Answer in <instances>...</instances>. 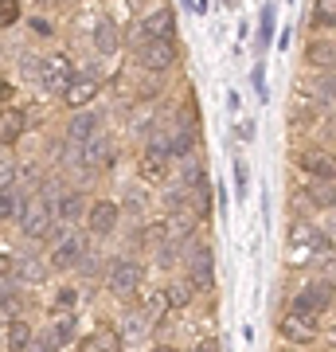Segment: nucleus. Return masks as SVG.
<instances>
[{"label": "nucleus", "instance_id": "obj_7", "mask_svg": "<svg viewBox=\"0 0 336 352\" xmlns=\"http://www.w3.org/2000/svg\"><path fill=\"white\" fill-rule=\"evenodd\" d=\"M199 223V212L196 208H188V204H180L168 219H164V231H168V243H184L192 239V231H196Z\"/></svg>", "mask_w": 336, "mask_h": 352}, {"label": "nucleus", "instance_id": "obj_9", "mask_svg": "<svg viewBox=\"0 0 336 352\" xmlns=\"http://www.w3.org/2000/svg\"><path fill=\"white\" fill-rule=\"evenodd\" d=\"M301 168L313 173L317 180H336V157L328 149H301Z\"/></svg>", "mask_w": 336, "mask_h": 352}, {"label": "nucleus", "instance_id": "obj_20", "mask_svg": "<svg viewBox=\"0 0 336 352\" xmlns=\"http://www.w3.org/2000/svg\"><path fill=\"white\" fill-rule=\"evenodd\" d=\"M51 208H55V215H59V219L75 223L78 215H82V196H78V192H63V196L51 204Z\"/></svg>", "mask_w": 336, "mask_h": 352}, {"label": "nucleus", "instance_id": "obj_5", "mask_svg": "<svg viewBox=\"0 0 336 352\" xmlns=\"http://www.w3.org/2000/svg\"><path fill=\"white\" fill-rule=\"evenodd\" d=\"M141 286V266L129 263V258H122V263L110 266V289L117 294V298H129V294H137Z\"/></svg>", "mask_w": 336, "mask_h": 352}, {"label": "nucleus", "instance_id": "obj_4", "mask_svg": "<svg viewBox=\"0 0 336 352\" xmlns=\"http://www.w3.org/2000/svg\"><path fill=\"white\" fill-rule=\"evenodd\" d=\"M328 302H333V286L328 282H317V286H305L293 298V314L313 317V314H321V309H328Z\"/></svg>", "mask_w": 336, "mask_h": 352}, {"label": "nucleus", "instance_id": "obj_24", "mask_svg": "<svg viewBox=\"0 0 336 352\" xmlns=\"http://www.w3.org/2000/svg\"><path fill=\"white\" fill-rule=\"evenodd\" d=\"M309 98L317 102H336V78L333 75H317L309 82Z\"/></svg>", "mask_w": 336, "mask_h": 352}, {"label": "nucleus", "instance_id": "obj_13", "mask_svg": "<svg viewBox=\"0 0 336 352\" xmlns=\"http://www.w3.org/2000/svg\"><path fill=\"white\" fill-rule=\"evenodd\" d=\"M289 247H293V251L301 247V251H309V254H324V239L313 231L309 223H293L289 227Z\"/></svg>", "mask_w": 336, "mask_h": 352}, {"label": "nucleus", "instance_id": "obj_28", "mask_svg": "<svg viewBox=\"0 0 336 352\" xmlns=\"http://www.w3.org/2000/svg\"><path fill=\"white\" fill-rule=\"evenodd\" d=\"M0 215H4V219H16V215H24V208L16 204L12 188H4V192H0Z\"/></svg>", "mask_w": 336, "mask_h": 352}, {"label": "nucleus", "instance_id": "obj_22", "mask_svg": "<svg viewBox=\"0 0 336 352\" xmlns=\"http://www.w3.org/2000/svg\"><path fill=\"white\" fill-rule=\"evenodd\" d=\"M94 129H98V118H94V113H78L75 122H71V129H67V138L82 145V141L94 138Z\"/></svg>", "mask_w": 336, "mask_h": 352}, {"label": "nucleus", "instance_id": "obj_33", "mask_svg": "<svg viewBox=\"0 0 336 352\" xmlns=\"http://www.w3.org/2000/svg\"><path fill=\"white\" fill-rule=\"evenodd\" d=\"M270 28H274V8H266V12H262V43L270 39Z\"/></svg>", "mask_w": 336, "mask_h": 352}, {"label": "nucleus", "instance_id": "obj_31", "mask_svg": "<svg viewBox=\"0 0 336 352\" xmlns=\"http://www.w3.org/2000/svg\"><path fill=\"white\" fill-rule=\"evenodd\" d=\"M141 239H145V243H161V239H168V231H164V223H153V227L141 231Z\"/></svg>", "mask_w": 336, "mask_h": 352}, {"label": "nucleus", "instance_id": "obj_30", "mask_svg": "<svg viewBox=\"0 0 336 352\" xmlns=\"http://www.w3.org/2000/svg\"><path fill=\"white\" fill-rule=\"evenodd\" d=\"M16 16H20V4H16V0H0V24L12 28V24H16Z\"/></svg>", "mask_w": 336, "mask_h": 352}, {"label": "nucleus", "instance_id": "obj_29", "mask_svg": "<svg viewBox=\"0 0 336 352\" xmlns=\"http://www.w3.org/2000/svg\"><path fill=\"white\" fill-rule=\"evenodd\" d=\"M317 24L336 28V0H317Z\"/></svg>", "mask_w": 336, "mask_h": 352}, {"label": "nucleus", "instance_id": "obj_15", "mask_svg": "<svg viewBox=\"0 0 336 352\" xmlns=\"http://www.w3.org/2000/svg\"><path fill=\"white\" fill-rule=\"evenodd\" d=\"M164 176H168V157H164V153H153V149L141 153V180L161 184Z\"/></svg>", "mask_w": 336, "mask_h": 352}, {"label": "nucleus", "instance_id": "obj_32", "mask_svg": "<svg viewBox=\"0 0 336 352\" xmlns=\"http://www.w3.org/2000/svg\"><path fill=\"white\" fill-rule=\"evenodd\" d=\"M55 333H59V340H71V337H75V321H71V317H63Z\"/></svg>", "mask_w": 336, "mask_h": 352}, {"label": "nucleus", "instance_id": "obj_25", "mask_svg": "<svg viewBox=\"0 0 336 352\" xmlns=\"http://www.w3.org/2000/svg\"><path fill=\"white\" fill-rule=\"evenodd\" d=\"M16 274L24 278V282H43V278H47V266L39 263V258H20Z\"/></svg>", "mask_w": 336, "mask_h": 352}, {"label": "nucleus", "instance_id": "obj_18", "mask_svg": "<svg viewBox=\"0 0 336 352\" xmlns=\"http://www.w3.org/2000/svg\"><path fill=\"white\" fill-rule=\"evenodd\" d=\"M94 94H98V82H94V78H78L75 87L63 94V102H67L71 110H78V106H87V102L94 98Z\"/></svg>", "mask_w": 336, "mask_h": 352}, {"label": "nucleus", "instance_id": "obj_36", "mask_svg": "<svg viewBox=\"0 0 336 352\" xmlns=\"http://www.w3.org/2000/svg\"><path fill=\"white\" fill-rule=\"evenodd\" d=\"M328 286H333V289H336V263H333V266H328Z\"/></svg>", "mask_w": 336, "mask_h": 352}, {"label": "nucleus", "instance_id": "obj_8", "mask_svg": "<svg viewBox=\"0 0 336 352\" xmlns=\"http://www.w3.org/2000/svg\"><path fill=\"white\" fill-rule=\"evenodd\" d=\"M188 282L196 289H208L215 282V266H212V251L208 247H196L188 254Z\"/></svg>", "mask_w": 336, "mask_h": 352}, {"label": "nucleus", "instance_id": "obj_21", "mask_svg": "<svg viewBox=\"0 0 336 352\" xmlns=\"http://www.w3.org/2000/svg\"><path fill=\"white\" fill-rule=\"evenodd\" d=\"M94 47L102 55H113L117 51V28H113V20H98V28H94Z\"/></svg>", "mask_w": 336, "mask_h": 352}, {"label": "nucleus", "instance_id": "obj_6", "mask_svg": "<svg viewBox=\"0 0 336 352\" xmlns=\"http://www.w3.org/2000/svg\"><path fill=\"white\" fill-rule=\"evenodd\" d=\"M278 329H282V337L293 340V344H309V340H317V321L305 317V314H293V309L278 321Z\"/></svg>", "mask_w": 336, "mask_h": 352}, {"label": "nucleus", "instance_id": "obj_23", "mask_svg": "<svg viewBox=\"0 0 336 352\" xmlns=\"http://www.w3.org/2000/svg\"><path fill=\"white\" fill-rule=\"evenodd\" d=\"M164 294H168V305H172V309H184V305L196 298V286H192V282H184V278H176Z\"/></svg>", "mask_w": 336, "mask_h": 352}, {"label": "nucleus", "instance_id": "obj_10", "mask_svg": "<svg viewBox=\"0 0 336 352\" xmlns=\"http://www.w3.org/2000/svg\"><path fill=\"white\" fill-rule=\"evenodd\" d=\"M82 251H87V239L75 235V231H67V235H59V243H55L51 263H55V266H75L78 258H82Z\"/></svg>", "mask_w": 336, "mask_h": 352}, {"label": "nucleus", "instance_id": "obj_26", "mask_svg": "<svg viewBox=\"0 0 336 352\" xmlns=\"http://www.w3.org/2000/svg\"><path fill=\"white\" fill-rule=\"evenodd\" d=\"M8 344H16V349L24 352L27 344H32V329H27L24 321H8Z\"/></svg>", "mask_w": 336, "mask_h": 352}, {"label": "nucleus", "instance_id": "obj_12", "mask_svg": "<svg viewBox=\"0 0 336 352\" xmlns=\"http://www.w3.org/2000/svg\"><path fill=\"white\" fill-rule=\"evenodd\" d=\"M82 161H87V168H106V164H113V145H110V138L94 133V138L87 141V149H82Z\"/></svg>", "mask_w": 336, "mask_h": 352}, {"label": "nucleus", "instance_id": "obj_16", "mask_svg": "<svg viewBox=\"0 0 336 352\" xmlns=\"http://www.w3.org/2000/svg\"><path fill=\"white\" fill-rule=\"evenodd\" d=\"M82 352H122V333L117 329H98L82 340Z\"/></svg>", "mask_w": 336, "mask_h": 352}, {"label": "nucleus", "instance_id": "obj_1", "mask_svg": "<svg viewBox=\"0 0 336 352\" xmlns=\"http://www.w3.org/2000/svg\"><path fill=\"white\" fill-rule=\"evenodd\" d=\"M51 219H55V208H47L43 196H32V200L24 204L20 227H24V235H32V239H47L51 235Z\"/></svg>", "mask_w": 336, "mask_h": 352}, {"label": "nucleus", "instance_id": "obj_14", "mask_svg": "<svg viewBox=\"0 0 336 352\" xmlns=\"http://www.w3.org/2000/svg\"><path fill=\"white\" fill-rule=\"evenodd\" d=\"M305 59L313 67H321V71H336V39H313Z\"/></svg>", "mask_w": 336, "mask_h": 352}, {"label": "nucleus", "instance_id": "obj_34", "mask_svg": "<svg viewBox=\"0 0 336 352\" xmlns=\"http://www.w3.org/2000/svg\"><path fill=\"white\" fill-rule=\"evenodd\" d=\"M24 352H51V340H32Z\"/></svg>", "mask_w": 336, "mask_h": 352}, {"label": "nucleus", "instance_id": "obj_37", "mask_svg": "<svg viewBox=\"0 0 336 352\" xmlns=\"http://www.w3.org/2000/svg\"><path fill=\"white\" fill-rule=\"evenodd\" d=\"M157 352H176V349H157Z\"/></svg>", "mask_w": 336, "mask_h": 352}, {"label": "nucleus", "instance_id": "obj_17", "mask_svg": "<svg viewBox=\"0 0 336 352\" xmlns=\"http://www.w3.org/2000/svg\"><path fill=\"white\" fill-rule=\"evenodd\" d=\"M172 24H176L172 12H168V8H157V12H153L141 28L149 32V39H168V36H172Z\"/></svg>", "mask_w": 336, "mask_h": 352}, {"label": "nucleus", "instance_id": "obj_19", "mask_svg": "<svg viewBox=\"0 0 336 352\" xmlns=\"http://www.w3.org/2000/svg\"><path fill=\"white\" fill-rule=\"evenodd\" d=\"M20 133H24V113L20 110H4V118H0V141L12 149Z\"/></svg>", "mask_w": 336, "mask_h": 352}, {"label": "nucleus", "instance_id": "obj_35", "mask_svg": "<svg viewBox=\"0 0 336 352\" xmlns=\"http://www.w3.org/2000/svg\"><path fill=\"white\" fill-rule=\"evenodd\" d=\"M196 352H219V344H215V340H203V344H199Z\"/></svg>", "mask_w": 336, "mask_h": 352}, {"label": "nucleus", "instance_id": "obj_2", "mask_svg": "<svg viewBox=\"0 0 336 352\" xmlns=\"http://www.w3.org/2000/svg\"><path fill=\"white\" fill-rule=\"evenodd\" d=\"M39 78H43V87L55 90V94H67V90L75 87V71H71V59L67 55H47L43 67H39Z\"/></svg>", "mask_w": 336, "mask_h": 352}, {"label": "nucleus", "instance_id": "obj_11", "mask_svg": "<svg viewBox=\"0 0 336 352\" xmlns=\"http://www.w3.org/2000/svg\"><path fill=\"white\" fill-rule=\"evenodd\" d=\"M87 223H90V231H94V235H110L113 227H117V204H110V200H98L94 208H90Z\"/></svg>", "mask_w": 336, "mask_h": 352}, {"label": "nucleus", "instance_id": "obj_27", "mask_svg": "<svg viewBox=\"0 0 336 352\" xmlns=\"http://www.w3.org/2000/svg\"><path fill=\"white\" fill-rule=\"evenodd\" d=\"M164 309H172V305H168V294H153V298H149V309H145V314H149V325H161Z\"/></svg>", "mask_w": 336, "mask_h": 352}, {"label": "nucleus", "instance_id": "obj_3", "mask_svg": "<svg viewBox=\"0 0 336 352\" xmlns=\"http://www.w3.org/2000/svg\"><path fill=\"white\" fill-rule=\"evenodd\" d=\"M137 59H141V67H145V71H157V75H161V71H168V67L176 63L172 39H149V43L141 47Z\"/></svg>", "mask_w": 336, "mask_h": 352}]
</instances>
